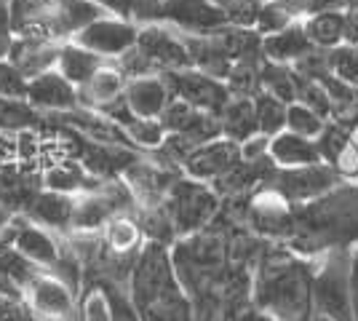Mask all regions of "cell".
<instances>
[{
  "mask_svg": "<svg viewBox=\"0 0 358 321\" xmlns=\"http://www.w3.org/2000/svg\"><path fill=\"white\" fill-rule=\"evenodd\" d=\"M318 260L270 241L252 273V300L275 321H308Z\"/></svg>",
  "mask_w": 358,
  "mask_h": 321,
  "instance_id": "cell-1",
  "label": "cell"
},
{
  "mask_svg": "<svg viewBox=\"0 0 358 321\" xmlns=\"http://www.w3.org/2000/svg\"><path fill=\"white\" fill-rule=\"evenodd\" d=\"M284 246L310 260L324 257L331 249L358 246V187L337 185L327 196L294 206Z\"/></svg>",
  "mask_w": 358,
  "mask_h": 321,
  "instance_id": "cell-2",
  "label": "cell"
},
{
  "mask_svg": "<svg viewBox=\"0 0 358 321\" xmlns=\"http://www.w3.org/2000/svg\"><path fill=\"white\" fill-rule=\"evenodd\" d=\"M129 294L142 321H195V308L177 276L171 246L145 241L129 278Z\"/></svg>",
  "mask_w": 358,
  "mask_h": 321,
  "instance_id": "cell-3",
  "label": "cell"
},
{
  "mask_svg": "<svg viewBox=\"0 0 358 321\" xmlns=\"http://www.w3.org/2000/svg\"><path fill=\"white\" fill-rule=\"evenodd\" d=\"M310 316L329 321H356L350 292V249H331L318 262Z\"/></svg>",
  "mask_w": 358,
  "mask_h": 321,
  "instance_id": "cell-4",
  "label": "cell"
},
{
  "mask_svg": "<svg viewBox=\"0 0 358 321\" xmlns=\"http://www.w3.org/2000/svg\"><path fill=\"white\" fill-rule=\"evenodd\" d=\"M166 212L171 214V222L177 228V236H193L206 230L222 212V199L209 183H198L190 177H179L169 199H166Z\"/></svg>",
  "mask_w": 358,
  "mask_h": 321,
  "instance_id": "cell-5",
  "label": "cell"
},
{
  "mask_svg": "<svg viewBox=\"0 0 358 321\" xmlns=\"http://www.w3.org/2000/svg\"><path fill=\"white\" fill-rule=\"evenodd\" d=\"M337 185H343V177L334 169L329 166V164H313V166H297V169L278 166L262 187L278 193L292 206H305V204H310V201L331 193Z\"/></svg>",
  "mask_w": 358,
  "mask_h": 321,
  "instance_id": "cell-6",
  "label": "cell"
},
{
  "mask_svg": "<svg viewBox=\"0 0 358 321\" xmlns=\"http://www.w3.org/2000/svg\"><path fill=\"white\" fill-rule=\"evenodd\" d=\"M164 78L177 99L193 105L195 110H201V113L222 115V110L227 107V102L233 99V94H230L224 80L206 76V73H201V70H195V67L164 73Z\"/></svg>",
  "mask_w": 358,
  "mask_h": 321,
  "instance_id": "cell-7",
  "label": "cell"
},
{
  "mask_svg": "<svg viewBox=\"0 0 358 321\" xmlns=\"http://www.w3.org/2000/svg\"><path fill=\"white\" fill-rule=\"evenodd\" d=\"M136 48L148 57L158 76L193 67L190 51L185 46L182 32H177L174 27H169V24H161V22H152V24H142L139 27Z\"/></svg>",
  "mask_w": 358,
  "mask_h": 321,
  "instance_id": "cell-8",
  "label": "cell"
},
{
  "mask_svg": "<svg viewBox=\"0 0 358 321\" xmlns=\"http://www.w3.org/2000/svg\"><path fill=\"white\" fill-rule=\"evenodd\" d=\"M136 38H139V24L136 22L115 14H105L94 24H89L83 32H78L73 41L94 51V54H99L102 59L115 62L136 46Z\"/></svg>",
  "mask_w": 358,
  "mask_h": 321,
  "instance_id": "cell-9",
  "label": "cell"
},
{
  "mask_svg": "<svg viewBox=\"0 0 358 321\" xmlns=\"http://www.w3.org/2000/svg\"><path fill=\"white\" fill-rule=\"evenodd\" d=\"M158 22L182 35H211L227 24V16L214 0H161Z\"/></svg>",
  "mask_w": 358,
  "mask_h": 321,
  "instance_id": "cell-10",
  "label": "cell"
},
{
  "mask_svg": "<svg viewBox=\"0 0 358 321\" xmlns=\"http://www.w3.org/2000/svg\"><path fill=\"white\" fill-rule=\"evenodd\" d=\"M179 171H169V169L158 166L155 161L150 158H139L136 164L126 169L123 180L129 183L131 193H134L139 209H148V206H164L171 187L177 183Z\"/></svg>",
  "mask_w": 358,
  "mask_h": 321,
  "instance_id": "cell-11",
  "label": "cell"
},
{
  "mask_svg": "<svg viewBox=\"0 0 358 321\" xmlns=\"http://www.w3.org/2000/svg\"><path fill=\"white\" fill-rule=\"evenodd\" d=\"M238 161H241L238 142L220 137L206 142V145H201V148H195L193 153H190V158L185 161L182 174L190 177V180H198V183L211 185L214 180H220L224 171H230Z\"/></svg>",
  "mask_w": 358,
  "mask_h": 321,
  "instance_id": "cell-12",
  "label": "cell"
},
{
  "mask_svg": "<svg viewBox=\"0 0 358 321\" xmlns=\"http://www.w3.org/2000/svg\"><path fill=\"white\" fill-rule=\"evenodd\" d=\"M14 246L27 257L32 260L43 273H51L62 260V252H64V238H59L57 233L51 230L41 228L30 222L27 217L16 214V238Z\"/></svg>",
  "mask_w": 358,
  "mask_h": 321,
  "instance_id": "cell-13",
  "label": "cell"
},
{
  "mask_svg": "<svg viewBox=\"0 0 358 321\" xmlns=\"http://www.w3.org/2000/svg\"><path fill=\"white\" fill-rule=\"evenodd\" d=\"M315 145L324 164H329L343 180H358V129H345L329 121Z\"/></svg>",
  "mask_w": 358,
  "mask_h": 321,
  "instance_id": "cell-14",
  "label": "cell"
},
{
  "mask_svg": "<svg viewBox=\"0 0 358 321\" xmlns=\"http://www.w3.org/2000/svg\"><path fill=\"white\" fill-rule=\"evenodd\" d=\"M27 105L35 110H48L54 115L59 113H73L80 107L78 89L59 70H48L43 76L32 78L30 89H27Z\"/></svg>",
  "mask_w": 358,
  "mask_h": 321,
  "instance_id": "cell-15",
  "label": "cell"
},
{
  "mask_svg": "<svg viewBox=\"0 0 358 321\" xmlns=\"http://www.w3.org/2000/svg\"><path fill=\"white\" fill-rule=\"evenodd\" d=\"M22 217H27L30 222L51 230V233L67 236V233H73V222H75V196L43 187L32 199V204L27 206V212L22 214Z\"/></svg>",
  "mask_w": 358,
  "mask_h": 321,
  "instance_id": "cell-16",
  "label": "cell"
},
{
  "mask_svg": "<svg viewBox=\"0 0 358 321\" xmlns=\"http://www.w3.org/2000/svg\"><path fill=\"white\" fill-rule=\"evenodd\" d=\"M14 35L24 38H45L57 41V22H54V0H8Z\"/></svg>",
  "mask_w": 358,
  "mask_h": 321,
  "instance_id": "cell-17",
  "label": "cell"
},
{
  "mask_svg": "<svg viewBox=\"0 0 358 321\" xmlns=\"http://www.w3.org/2000/svg\"><path fill=\"white\" fill-rule=\"evenodd\" d=\"M59 51L62 43L57 41H45V38H24V35H16L8 62L16 64L24 76L38 78L48 73V70H57L59 64Z\"/></svg>",
  "mask_w": 358,
  "mask_h": 321,
  "instance_id": "cell-18",
  "label": "cell"
},
{
  "mask_svg": "<svg viewBox=\"0 0 358 321\" xmlns=\"http://www.w3.org/2000/svg\"><path fill=\"white\" fill-rule=\"evenodd\" d=\"M171 99H174V94L164 76L134 78L126 86V102L139 118H161L166 107L171 105Z\"/></svg>",
  "mask_w": 358,
  "mask_h": 321,
  "instance_id": "cell-19",
  "label": "cell"
},
{
  "mask_svg": "<svg viewBox=\"0 0 358 321\" xmlns=\"http://www.w3.org/2000/svg\"><path fill=\"white\" fill-rule=\"evenodd\" d=\"M126 86H129V78L120 73L115 62H107V64H102V67L94 73V78H91L89 83H83V86L78 89L80 107L99 113V110L107 107L110 102L120 99V97L126 94Z\"/></svg>",
  "mask_w": 358,
  "mask_h": 321,
  "instance_id": "cell-20",
  "label": "cell"
},
{
  "mask_svg": "<svg viewBox=\"0 0 358 321\" xmlns=\"http://www.w3.org/2000/svg\"><path fill=\"white\" fill-rule=\"evenodd\" d=\"M38 273L43 271L27 260L16 246H0V297L24 300V292Z\"/></svg>",
  "mask_w": 358,
  "mask_h": 321,
  "instance_id": "cell-21",
  "label": "cell"
},
{
  "mask_svg": "<svg viewBox=\"0 0 358 321\" xmlns=\"http://www.w3.org/2000/svg\"><path fill=\"white\" fill-rule=\"evenodd\" d=\"M313 43L305 32L302 19H297L292 27L275 32V35H265L262 38V57L268 62H278V64H297L302 57H308L313 51Z\"/></svg>",
  "mask_w": 358,
  "mask_h": 321,
  "instance_id": "cell-22",
  "label": "cell"
},
{
  "mask_svg": "<svg viewBox=\"0 0 358 321\" xmlns=\"http://www.w3.org/2000/svg\"><path fill=\"white\" fill-rule=\"evenodd\" d=\"M105 14V8L96 6L94 0H54V22L62 43L73 41L78 32H83Z\"/></svg>",
  "mask_w": 358,
  "mask_h": 321,
  "instance_id": "cell-23",
  "label": "cell"
},
{
  "mask_svg": "<svg viewBox=\"0 0 358 321\" xmlns=\"http://www.w3.org/2000/svg\"><path fill=\"white\" fill-rule=\"evenodd\" d=\"M270 158L275 161V166H281V169L324 164V158H321V153H318L315 139L299 137V134H294V131H281L278 137L270 139Z\"/></svg>",
  "mask_w": 358,
  "mask_h": 321,
  "instance_id": "cell-24",
  "label": "cell"
},
{
  "mask_svg": "<svg viewBox=\"0 0 358 321\" xmlns=\"http://www.w3.org/2000/svg\"><path fill=\"white\" fill-rule=\"evenodd\" d=\"M182 38H185V46L190 51V62H193L195 70H201L211 78H220V80L230 76L233 59L224 54V48L214 38V32L211 35H182Z\"/></svg>",
  "mask_w": 358,
  "mask_h": 321,
  "instance_id": "cell-25",
  "label": "cell"
},
{
  "mask_svg": "<svg viewBox=\"0 0 358 321\" xmlns=\"http://www.w3.org/2000/svg\"><path fill=\"white\" fill-rule=\"evenodd\" d=\"M105 183L107 180L94 177L80 161L59 164V166L48 169L43 177V187L57 190V193H67V196H83V193H91V190L102 187Z\"/></svg>",
  "mask_w": 358,
  "mask_h": 321,
  "instance_id": "cell-26",
  "label": "cell"
},
{
  "mask_svg": "<svg viewBox=\"0 0 358 321\" xmlns=\"http://www.w3.org/2000/svg\"><path fill=\"white\" fill-rule=\"evenodd\" d=\"M220 123H222V137L233 139L238 145L257 137L259 134V121H257V107H254L252 97H233L222 110Z\"/></svg>",
  "mask_w": 358,
  "mask_h": 321,
  "instance_id": "cell-27",
  "label": "cell"
},
{
  "mask_svg": "<svg viewBox=\"0 0 358 321\" xmlns=\"http://www.w3.org/2000/svg\"><path fill=\"white\" fill-rule=\"evenodd\" d=\"M102 64H107V59H102L99 54L83 48L80 43H75V41H67V43H62L57 70L73 83L75 89H80L83 83H89L91 78H94V73H96Z\"/></svg>",
  "mask_w": 358,
  "mask_h": 321,
  "instance_id": "cell-28",
  "label": "cell"
},
{
  "mask_svg": "<svg viewBox=\"0 0 358 321\" xmlns=\"http://www.w3.org/2000/svg\"><path fill=\"white\" fill-rule=\"evenodd\" d=\"M329 92L331 99V113L329 121L345 126V129H358V86L345 83L340 78H334L331 73H327L324 78H318Z\"/></svg>",
  "mask_w": 358,
  "mask_h": 321,
  "instance_id": "cell-29",
  "label": "cell"
},
{
  "mask_svg": "<svg viewBox=\"0 0 358 321\" xmlns=\"http://www.w3.org/2000/svg\"><path fill=\"white\" fill-rule=\"evenodd\" d=\"M43 190V183L32 174L19 171H0V206H6L11 214H24L32 199Z\"/></svg>",
  "mask_w": 358,
  "mask_h": 321,
  "instance_id": "cell-30",
  "label": "cell"
},
{
  "mask_svg": "<svg viewBox=\"0 0 358 321\" xmlns=\"http://www.w3.org/2000/svg\"><path fill=\"white\" fill-rule=\"evenodd\" d=\"M305 32L315 48H331L345 43V11H327V14H310L302 19Z\"/></svg>",
  "mask_w": 358,
  "mask_h": 321,
  "instance_id": "cell-31",
  "label": "cell"
},
{
  "mask_svg": "<svg viewBox=\"0 0 358 321\" xmlns=\"http://www.w3.org/2000/svg\"><path fill=\"white\" fill-rule=\"evenodd\" d=\"M262 92L281 99L286 105H294L299 97V76L292 64L262 62Z\"/></svg>",
  "mask_w": 358,
  "mask_h": 321,
  "instance_id": "cell-32",
  "label": "cell"
},
{
  "mask_svg": "<svg viewBox=\"0 0 358 321\" xmlns=\"http://www.w3.org/2000/svg\"><path fill=\"white\" fill-rule=\"evenodd\" d=\"M99 236L113 252H120V255L139 252L145 246V236H142V228H139L134 214H123V217L110 220L105 228L99 230Z\"/></svg>",
  "mask_w": 358,
  "mask_h": 321,
  "instance_id": "cell-33",
  "label": "cell"
},
{
  "mask_svg": "<svg viewBox=\"0 0 358 321\" xmlns=\"http://www.w3.org/2000/svg\"><path fill=\"white\" fill-rule=\"evenodd\" d=\"M262 62H265L262 54H249L233 64L230 76L224 78L233 97H252L254 99L262 92Z\"/></svg>",
  "mask_w": 358,
  "mask_h": 321,
  "instance_id": "cell-34",
  "label": "cell"
},
{
  "mask_svg": "<svg viewBox=\"0 0 358 321\" xmlns=\"http://www.w3.org/2000/svg\"><path fill=\"white\" fill-rule=\"evenodd\" d=\"M254 107H257V121H259V134L265 137H278L286 131V115H289V105L270 97L268 92H259L254 97Z\"/></svg>",
  "mask_w": 358,
  "mask_h": 321,
  "instance_id": "cell-35",
  "label": "cell"
},
{
  "mask_svg": "<svg viewBox=\"0 0 358 321\" xmlns=\"http://www.w3.org/2000/svg\"><path fill=\"white\" fill-rule=\"evenodd\" d=\"M96 290L105 294L110 321H142V316H139V311H136V306H134V300H131V294H129V287L105 281V284H99Z\"/></svg>",
  "mask_w": 358,
  "mask_h": 321,
  "instance_id": "cell-36",
  "label": "cell"
},
{
  "mask_svg": "<svg viewBox=\"0 0 358 321\" xmlns=\"http://www.w3.org/2000/svg\"><path fill=\"white\" fill-rule=\"evenodd\" d=\"M123 131L134 142L136 150H145V155L150 150H155V148H161L166 139V129L161 118H134Z\"/></svg>",
  "mask_w": 358,
  "mask_h": 321,
  "instance_id": "cell-37",
  "label": "cell"
},
{
  "mask_svg": "<svg viewBox=\"0 0 358 321\" xmlns=\"http://www.w3.org/2000/svg\"><path fill=\"white\" fill-rule=\"evenodd\" d=\"M327 123L321 115H315L310 107H305L302 102H294L289 105V115H286V131H294L299 137L308 139H318L321 131L327 129Z\"/></svg>",
  "mask_w": 358,
  "mask_h": 321,
  "instance_id": "cell-38",
  "label": "cell"
},
{
  "mask_svg": "<svg viewBox=\"0 0 358 321\" xmlns=\"http://www.w3.org/2000/svg\"><path fill=\"white\" fill-rule=\"evenodd\" d=\"M329 73L345 83L358 86V46L343 43L329 51Z\"/></svg>",
  "mask_w": 358,
  "mask_h": 321,
  "instance_id": "cell-39",
  "label": "cell"
},
{
  "mask_svg": "<svg viewBox=\"0 0 358 321\" xmlns=\"http://www.w3.org/2000/svg\"><path fill=\"white\" fill-rule=\"evenodd\" d=\"M27 89H30V78L8 59L0 62V99L27 102Z\"/></svg>",
  "mask_w": 358,
  "mask_h": 321,
  "instance_id": "cell-40",
  "label": "cell"
},
{
  "mask_svg": "<svg viewBox=\"0 0 358 321\" xmlns=\"http://www.w3.org/2000/svg\"><path fill=\"white\" fill-rule=\"evenodd\" d=\"M294 22H297V16L292 14L289 8H284V6L275 3V0H265V6H262V11H259V19H257V27H254V30L265 38V35H275V32L292 27Z\"/></svg>",
  "mask_w": 358,
  "mask_h": 321,
  "instance_id": "cell-41",
  "label": "cell"
},
{
  "mask_svg": "<svg viewBox=\"0 0 358 321\" xmlns=\"http://www.w3.org/2000/svg\"><path fill=\"white\" fill-rule=\"evenodd\" d=\"M299 76V73H297ZM297 102H302L305 107H310L315 115H321L324 121H329V113H331V99H329L327 86L321 80H313V78L299 76V97Z\"/></svg>",
  "mask_w": 358,
  "mask_h": 321,
  "instance_id": "cell-42",
  "label": "cell"
},
{
  "mask_svg": "<svg viewBox=\"0 0 358 321\" xmlns=\"http://www.w3.org/2000/svg\"><path fill=\"white\" fill-rule=\"evenodd\" d=\"M222 321H275L273 316H268L265 311L254 306V300H246V303H238V306H227L224 308Z\"/></svg>",
  "mask_w": 358,
  "mask_h": 321,
  "instance_id": "cell-43",
  "label": "cell"
},
{
  "mask_svg": "<svg viewBox=\"0 0 358 321\" xmlns=\"http://www.w3.org/2000/svg\"><path fill=\"white\" fill-rule=\"evenodd\" d=\"M83 321H110L107 300L99 290L89 292V294L83 297Z\"/></svg>",
  "mask_w": 358,
  "mask_h": 321,
  "instance_id": "cell-44",
  "label": "cell"
},
{
  "mask_svg": "<svg viewBox=\"0 0 358 321\" xmlns=\"http://www.w3.org/2000/svg\"><path fill=\"white\" fill-rule=\"evenodd\" d=\"M14 24H11V11H8V0H0V62L8 59L11 46H14Z\"/></svg>",
  "mask_w": 358,
  "mask_h": 321,
  "instance_id": "cell-45",
  "label": "cell"
},
{
  "mask_svg": "<svg viewBox=\"0 0 358 321\" xmlns=\"http://www.w3.org/2000/svg\"><path fill=\"white\" fill-rule=\"evenodd\" d=\"M268 155H270V137H265V134H257V137L246 139L241 145V158L243 161H262Z\"/></svg>",
  "mask_w": 358,
  "mask_h": 321,
  "instance_id": "cell-46",
  "label": "cell"
},
{
  "mask_svg": "<svg viewBox=\"0 0 358 321\" xmlns=\"http://www.w3.org/2000/svg\"><path fill=\"white\" fill-rule=\"evenodd\" d=\"M353 0H308V16L327 14V11H348Z\"/></svg>",
  "mask_w": 358,
  "mask_h": 321,
  "instance_id": "cell-47",
  "label": "cell"
},
{
  "mask_svg": "<svg viewBox=\"0 0 358 321\" xmlns=\"http://www.w3.org/2000/svg\"><path fill=\"white\" fill-rule=\"evenodd\" d=\"M345 43L358 46V6H350L345 11Z\"/></svg>",
  "mask_w": 358,
  "mask_h": 321,
  "instance_id": "cell-48",
  "label": "cell"
},
{
  "mask_svg": "<svg viewBox=\"0 0 358 321\" xmlns=\"http://www.w3.org/2000/svg\"><path fill=\"white\" fill-rule=\"evenodd\" d=\"M96 6H102L107 14L123 16V19H131V0H94ZM134 22V19H131Z\"/></svg>",
  "mask_w": 358,
  "mask_h": 321,
  "instance_id": "cell-49",
  "label": "cell"
},
{
  "mask_svg": "<svg viewBox=\"0 0 358 321\" xmlns=\"http://www.w3.org/2000/svg\"><path fill=\"white\" fill-rule=\"evenodd\" d=\"M350 292H353V311L358 321V246L350 249Z\"/></svg>",
  "mask_w": 358,
  "mask_h": 321,
  "instance_id": "cell-50",
  "label": "cell"
},
{
  "mask_svg": "<svg viewBox=\"0 0 358 321\" xmlns=\"http://www.w3.org/2000/svg\"><path fill=\"white\" fill-rule=\"evenodd\" d=\"M275 3H281V6H284V8H289V11H292V14L297 16H308V0H275Z\"/></svg>",
  "mask_w": 358,
  "mask_h": 321,
  "instance_id": "cell-51",
  "label": "cell"
},
{
  "mask_svg": "<svg viewBox=\"0 0 358 321\" xmlns=\"http://www.w3.org/2000/svg\"><path fill=\"white\" fill-rule=\"evenodd\" d=\"M11 220H14V214L8 212L6 206H0V233H3V230L11 225Z\"/></svg>",
  "mask_w": 358,
  "mask_h": 321,
  "instance_id": "cell-52",
  "label": "cell"
}]
</instances>
